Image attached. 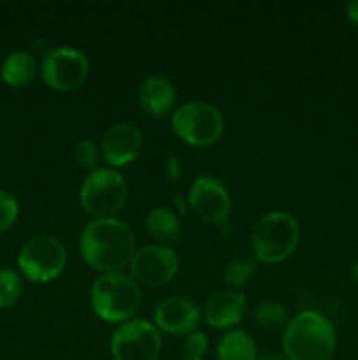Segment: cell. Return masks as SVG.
Here are the masks:
<instances>
[{
	"label": "cell",
	"instance_id": "obj_1",
	"mask_svg": "<svg viewBox=\"0 0 358 360\" xmlns=\"http://www.w3.org/2000/svg\"><path fill=\"white\" fill-rule=\"evenodd\" d=\"M81 255L88 266L105 273H119L137 252L135 234L119 218H95L79 236Z\"/></svg>",
	"mask_w": 358,
	"mask_h": 360
},
{
	"label": "cell",
	"instance_id": "obj_2",
	"mask_svg": "<svg viewBox=\"0 0 358 360\" xmlns=\"http://www.w3.org/2000/svg\"><path fill=\"white\" fill-rule=\"evenodd\" d=\"M336 345L332 322L318 311L298 313L283 333V350L288 360H329Z\"/></svg>",
	"mask_w": 358,
	"mask_h": 360
},
{
	"label": "cell",
	"instance_id": "obj_3",
	"mask_svg": "<svg viewBox=\"0 0 358 360\" xmlns=\"http://www.w3.org/2000/svg\"><path fill=\"white\" fill-rule=\"evenodd\" d=\"M90 302L104 322H128L140 306L139 285L123 273L100 274L90 287Z\"/></svg>",
	"mask_w": 358,
	"mask_h": 360
},
{
	"label": "cell",
	"instance_id": "obj_4",
	"mask_svg": "<svg viewBox=\"0 0 358 360\" xmlns=\"http://www.w3.org/2000/svg\"><path fill=\"white\" fill-rule=\"evenodd\" d=\"M300 239V227L286 211L263 214L251 231V250L260 262L277 264L295 252Z\"/></svg>",
	"mask_w": 358,
	"mask_h": 360
},
{
	"label": "cell",
	"instance_id": "obj_5",
	"mask_svg": "<svg viewBox=\"0 0 358 360\" xmlns=\"http://www.w3.org/2000/svg\"><path fill=\"white\" fill-rule=\"evenodd\" d=\"M172 130L183 143L206 148L216 143L225 130L220 109L204 101H192L175 109L172 115Z\"/></svg>",
	"mask_w": 358,
	"mask_h": 360
},
{
	"label": "cell",
	"instance_id": "obj_6",
	"mask_svg": "<svg viewBox=\"0 0 358 360\" xmlns=\"http://www.w3.org/2000/svg\"><path fill=\"white\" fill-rule=\"evenodd\" d=\"M126 181L116 169H95L84 178L79 190L83 210L95 218H109L126 202Z\"/></svg>",
	"mask_w": 358,
	"mask_h": 360
},
{
	"label": "cell",
	"instance_id": "obj_7",
	"mask_svg": "<svg viewBox=\"0 0 358 360\" xmlns=\"http://www.w3.org/2000/svg\"><path fill=\"white\" fill-rule=\"evenodd\" d=\"M18 266L34 283H48L63 273L67 266V252L55 236H35L21 248Z\"/></svg>",
	"mask_w": 358,
	"mask_h": 360
},
{
	"label": "cell",
	"instance_id": "obj_8",
	"mask_svg": "<svg viewBox=\"0 0 358 360\" xmlns=\"http://www.w3.org/2000/svg\"><path fill=\"white\" fill-rule=\"evenodd\" d=\"M160 348V330L144 319L119 323L111 340L112 360H157Z\"/></svg>",
	"mask_w": 358,
	"mask_h": 360
},
{
	"label": "cell",
	"instance_id": "obj_9",
	"mask_svg": "<svg viewBox=\"0 0 358 360\" xmlns=\"http://www.w3.org/2000/svg\"><path fill=\"white\" fill-rule=\"evenodd\" d=\"M90 72L88 58L79 49L55 48L44 55L41 65L42 81L58 91H70L79 88Z\"/></svg>",
	"mask_w": 358,
	"mask_h": 360
},
{
	"label": "cell",
	"instance_id": "obj_10",
	"mask_svg": "<svg viewBox=\"0 0 358 360\" xmlns=\"http://www.w3.org/2000/svg\"><path fill=\"white\" fill-rule=\"evenodd\" d=\"M178 271V255L174 250L164 245L142 246L130 260L132 280L147 288H158L171 283Z\"/></svg>",
	"mask_w": 358,
	"mask_h": 360
},
{
	"label": "cell",
	"instance_id": "obj_11",
	"mask_svg": "<svg viewBox=\"0 0 358 360\" xmlns=\"http://www.w3.org/2000/svg\"><path fill=\"white\" fill-rule=\"evenodd\" d=\"M188 206L206 224H223L230 214V193L214 176H199L188 190Z\"/></svg>",
	"mask_w": 358,
	"mask_h": 360
},
{
	"label": "cell",
	"instance_id": "obj_12",
	"mask_svg": "<svg viewBox=\"0 0 358 360\" xmlns=\"http://www.w3.org/2000/svg\"><path fill=\"white\" fill-rule=\"evenodd\" d=\"M142 150V134L133 122H118L102 136V158L111 167H125L137 160Z\"/></svg>",
	"mask_w": 358,
	"mask_h": 360
},
{
	"label": "cell",
	"instance_id": "obj_13",
	"mask_svg": "<svg viewBox=\"0 0 358 360\" xmlns=\"http://www.w3.org/2000/svg\"><path fill=\"white\" fill-rule=\"evenodd\" d=\"M200 320L202 311L197 302L181 295L165 299L154 309V326L158 330L174 336H188L190 333L197 330Z\"/></svg>",
	"mask_w": 358,
	"mask_h": 360
},
{
	"label": "cell",
	"instance_id": "obj_14",
	"mask_svg": "<svg viewBox=\"0 0 358 360\" xmlns=\"http://www.w3.org/2000/svg\"><path fill=\"white\" fill-rule=\"evenodd\" d=\"M248 311V299L242 292L223 290L211 295L204 308V319L213 329H230L242 322Z\"/></svg>",
	"mask_w": 358,
	"mask_h": 360
},
{
	"label": "cell",
	"instance_id": "obj_15",
	"mask_svg": "<svg viewBox=\"0 0 358 360\" xmlns=\"http://www.w3.org/2000/svg\"><path fill=\"white\" fill-rule=\"evenodd\" d=\"M139 102L151 116H165L174 109L175 88L168 77L153 74L142 81L139 88Z\"/></svg>",
	"mask_w": 358,
	"mask_h": 360
},
{
	"label": "cell",
	"instance_id": "obj_16",
	"mask_svg": "<svg viewBox=\"0 0 358 360\" xmlns=\"http://www.w3.org/2000/svg\"><path fill=\"white\" fill-rule=\"evenodd\" d=\"M37 74V62L27 51H13L4 58L0 76L9 86H27Z\"/></svg>",
	"mask_w": 358,
	"mask_h": 360
},
{
	"label": "cell",
	"instance_id": "obj_17",
	"mask_svg": "<svg viewBox=\"0 0 358 360\" xmlns=\"http://www.w3.org/2000/svg\"><path fill=\"white\" fill-rule=\"evenodd\" d=\"M146 229L160 245H174L181 239V221L168 207H154L146 217Z\"/></svg>",
	"mask_w": 358,
	"mask_h": 360
},
{
	"label": "cell",
	"instance_id": "obj_18",
	"mask_svg": "<svg viewBox=\"0 0 358 360\" xmlns=\"http://www.w3.org/2000/svg\"><path fill=\"white\" fill-rule=\"evenodd\" d=\"M216 360H256V345L244 330H228L216 347Z\"/></svg>",
	"mask_w": 358,
	"mask_h": 360
},
{
	"label": "cell",
	"instance_id": "obj_19",
	"mask_svg": "<svg viewBox=\"0 0 358 360\" xmlns=\"http://www.w3.org/2000/svg\"><path fill=\"white\" fill-rule=\"evenodd\" d=\"M253 316H255V322L258 323L262 329L269 330V333H277V330L286 329L288 322V311L283 304L274 301H265L260 302L258 306L253 311Z\"/></svg>",
	"mask_w": 358,
	"mask_h": 360
},
{
	"label": "cell",
	"instance_id": "obj_20",
	"mask_svg": "<svg viewBox=\"0 0 358 360\" xmlns=\"http://www.w3.org/2000/svg\"><path fill=\"white\" fill-rule=\"evenodd\" d=\"M256 273V262L253 259H234L225 266L223 280L232 287H242L249 283Z\"/></svg>",
	"mask_w": 358,
	"mask_h": 360
},
{
	"label": "cell",
	"instance_id": "obj_21",
	"mask_svg": "<svg viewBox=\"0 0 358 360\" xmlns=\"http://www.w3.org/2000/svg\"><path fill=\"white\" fill-rule=\"evenodd\" d=\"M21 278L13 269H0V309L9 308L20 299Z\"/></svg>",
	"mask_w": 358,
	"mask_h": 360
},
{
	"label": "cell",
	"instance_id": "obj_22",
	"mask_svg": "<svg viewBox=\"0 0 358 360\" xmlns=\"http://www.w3.org/2000/svg\"><path fill=\"white\" fill-rule=\"evenodd\" d=\"M74 160L81 167L90 169L91 172L95 169H98V164L102 160V151L91 139H81L74 146Z\"/></svg>",
	"mask_w": 358,
	"mask_h": 360
},
{
	"label": "cell",
	"instance_id": "obj_23",
	"mask_svg": "<svg viewBox=\"0 0 358 360\" xmlns=\"http://www.w3.org/2000/svg\"><path fill=\"white\" fill-rule=\"evenodd\" d=\"M20 214V204L13 193L0 190V232L13 227Z\"/></svg>",
	"mask_w": 358,
	"mask_h": 360
},
{
	"label": "cell",
	"instance_id": "obj_24",
	"mask_svg": "<svg viewBox=\"0 0 358 360\" xmlns=\"http://www.w3.org/2000/svg\"><path fill=\"white\" fill-rule=\"evenodd\" d=\"M207 347H209V341H207L206 334L200 333V330H193V333H190L188 336L185 338V343H183L186 357H195V359H202L204 354L207 352Z\"/></svg>",
	"mask_w": 358,
	"mask_h": 360
},
{
	"label": "cell",
	"instance_id": "obj_25",
	"mask_svg": "<svg viewBox=\"0 0 358 360\" xmlns=\"http://www.w3.org/2000/svg\"><path fill=\"white\" fill-rule=\"evenodd\" d=\"M165 167H167V174L171 179H175L181 176V162H179L175 157H168Z\"/></svg>",
	"mask_w": 358,
	"mask_h": 360
},
{
	"label": "cell",
	"instance_id": "obj_26",
	"mask_svg": "<svg viewBox=\"0 0 358 360\" xmlns=\"http://www.w3.org/2000/svg\"><path fill=\"white\" fill-rule=\"evenodd\" d=\"M346 16L353 21L354 25H358V0L354 2H350L346 6Z\"/></svg>",
	"mask_w": 358,
	"mask_h": 360
},
{
	"label": "cell",
	"instance_id": "obj_27",
	"mask_svg": "<svg viewBox=\"0 0 358 360\" xmlns=\"http://www.w3.org/2000/svg\"><path fill=\"white\" fill-rule=\"evenodd\" d=\"M256 360H288V359L283 357V355H265V357L256 359Z\"/></svg>",
	"mask_w": 358,
	"mask_h": 360
},
{
	"label": "cell",
	"instance_id": "obj_28",
	"mask_svg": "<svg viewBox=\"0 0 358 360\" xmlns=\"http://www.w3.org/2000/svg\"><path fill=\"white\" fill-rule=\"evenodd\" d=\"M353 280L358 283V260L354 262V266H353Z\"/></svg>",
	"mask_w": 358,
	"mask_h": 360
},
{
	"label": "cell",
	"instance_id": "obj_29",
	"mask_svg": "<svg viewBox=\"0 0 358 360\" xmlns=\"http://www.w3.org/2000/svg\"><path fill=\"white\" fill-rule=\"evenodd\" d=\"M181 360H204V359H195V357H185V359H181Z\"/></svg>",
	"mask_w": 358,
	"mask_h": 360
}]
</instances>
